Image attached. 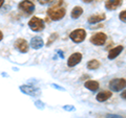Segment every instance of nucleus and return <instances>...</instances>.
Wrapping results in <instances>:
<instances>
[{
    "label": "nucleus",
    "mask_w": 126,
    "mask_h": 118,
    "mask_svg": "<svg viewBox=\"0 0 126 118\" xmlns=\"http://www.w3.org/2000/svg\"><path fill=\"white\" fill-rule=\"evenodd\" d=\"M66 14V10L64 7V1L63 0H58L55 2V4L47 10V16L50 18L53 21H59L64 17Z\"/></svg>",
    "instance_id": "nucleus-1"
},
{
    "label": "nucleus",
    "mask_w": 126,
    "mask_h": 118,
    "mask_svg": "<svg viewBox=\"0 0 126 118\" xmlns=\"http://www.w3.org/2000/svg\"><path fill=\"white\" fill-rule=\"evenodd\" d=\"M109 89L113 92H119L126 87V81L124 78H115L109 82Z\"/></svg>",
    "instance_id": "nucleus-2"
},
{
    "label": "nucleus",
    "mask_w": 126,
    "mask_h": 118,
    "mask_svg": "<svg viewBox=\"0 0 126 118\" xmlns=\"http://www.w3.org/2000/svg\"><path fill=\"white\" fill-rule=\"evenodd\" d=\"M69 38L72 39V41L75 43H81L85 40L86 38V31L82 28H78L73 30L69 35Z\"/></svg>",
    "instance_id": "nucleus-3"
},
{
    "label": "nucleus",
    "mask_w": 126,
    "mask_h": 118,
    "mask_svg": "<svg viewBox=\"0 0 126 118\" xmlns=\"http://www.w3.org/2000/svg\"><path fill=\"white\" fill-rule=\"evenodd\" d=\"M30 28L33 31H41L44 29V21L38 17H33L29 22Z\"/></svg>",
    "instance_id": "nucleus-4"
},
{
    "label": "nucleus",
    "mask_w": 126,
    "mask_h": 118,
    "mask_svg": "<svg viewBox=\"0 0 126 118\" xmlns=\"http://www.w3.org/2000/svg\"><path fill=\"white\" fill-rule=\"evenodd\" d=\"M20 91L22 93L26 94V95H31V96H39L41 94L40 89H38L34 86H30V85H23L19 87Z\"/></svg>",
    "instance_id": "nucleus-5"
},
{
    "label": "nucleus",
    "mask_w": 126,
    "mask_h": 118,
    "mask_svg": "<svg viewBox=\"0 0 126 118\" xmlns=\"http://www.w3.org/2000/svg\"><path fill=\"white\" fill-rule=\"evenodd\" d=\"M106 39H107V37H106V35L104 33H97L90 37V42H92V44H94V45L102 46L105 44Z\"/></svg>",
    "instance_id": "nucleus-6"
},
{
    "label": "nucleus",
    "mask_w": 126,
    "mask_h": 118,
    "mask_svg": "<svg viewBox=\"0 0 126 118\" xmlns=\"http://www.w3.org/2000/svg\"><path fill=\"white\" fill-rule=\"evenodd\" d=\"M19 9L24 12L25 14H32L35 11V4L30 0H23L19 3Z\"/></svg>",
    "instance_id": "nucleus-7"
},
{
    "label": "nucleus",
    "mask_w": 126,
    "mask_h": 118,
    "mask_svg": "<svg viewBox=\"0 0 126 118\" xmlns=\"http://www.w3.org/2000/svg\"><path fill=\"white\" fill-rule=\"evenodd\" d=\"M15 48L22 53H26L29 51V44L24 39H17L15 42Z\"/></svg>",
    "instance_id": "nucleus-8"
},
{
    "label": "nucleus",
    "mask_w": 126,
    "mask_h": 118,
    "mask_svg": "<svg viewBox=\"0 0 126 118\" xmlns=\"http://www.w3.org/2000/svg\"><path fill=\"white\" fill-rule=\"evenodd\" d=\"M82 61V54L80 52H75L68 58L67 60V66L68 67H75Z\"/></svg>",
    "instance_id": "nucleus-9"
},
{
    "label": "nucleus",
    "mask_w": 126,
    "mask_h": 118,
    "mask_svg": "<svg viewBox=\"0 0 126 118\" xmlns=\"http://www.w3.org/2000/svg\"><path fill=\"white\" fill-rule=\"evenodd\" d=\"M123 4V0H106L105 7L108 11H115Z\"/></svg>",
    "instance_id": "nucleus-10"
},
{
    "label": "nucleus",
    "mask_w": 126,
    "mask_h": 118,
    "mask_svg": "<svg viewBox=\"0 0 126 118\" xmlns=\"http://www.w3.org/2000/svg\"><path fill=\"white\" fill-rule=\"evenodd\" d=\"M30 45L33 49H40L41 47H43V45H44V42H43L42 38H40V37H34V38H32Z\"/></svg>",
    "instance_id": "nucleus-11"
},
{
    "label": "nucleus",
    "mask_w": 126,
    "mask_h": 118,
    "mask_svg": "<svg viewBox=\"0 0 126 118\" xmlns=\"http://www.w3.org/2000/svg\"><path fill=\"white\" fill-rule=\"evenodd\" d=\"M112 93L110 91H101L97 94V100L99 101V103H103V101H106L107 99H109L110 97H111Z\"/></svg>",
    "instance_id": "nucleus-12"
},
{
    "label": "nucleus",
    "mask_w": 126,
    "mask_h": 118,
    "mask_svg": "<svg viewBox=\"0 0 126 118\" xmlns=\"http://www.w3.org/2000/svg\"><path fill=\"white\" fill-rule=\"evenodd\" d=\"M122 50H123V46H122V45H119V46L115 47V48L110 49L109 52H108V56H107L108 59H109V60H113V59H116L122 52Z\"/></svg>",
    "instance_id": "nucleus-13"
},
{
    "label": "nucleus",
    "mask_w": 126,
    "mask_h": 118,
    "mask_svg": "<svg viewBox=\"0 0 126 118\" xmlns=\"http://www.w3.org/2000/svg\"><path fill=\"white\" fill-rule=\"evenodd\" d=\"M105 14H98V15H93L88 18V23L89 24H96L98 22H101L105 19Z\"/></svg>",
    "instance_id": "nucleus-14"
},
{
    "label": "nucleus",
    "mask_w": 126,
    "mask_h": 118,
    "mask_svg": "<svg viewBox=\"0 0 126 118\" xmlns=\"http://www.w3.org/2000/svg\"><path fill=\"white\" fill-rule=\"evenodd\" d=\"M84 87L86 89L90 90V91H97L98 89H99V83L96 82V81H86L84 83Z\"/></svg>",
    "instance_id": "nucleus-15"
},
{
    "label": "nucleus",
    "mask_w": 126,
    "mask_h": 118,
    "mask_svg": "<svg viewBox=\"0 0 126 118\" xmlns=\"http://www.w3.org/2000/svg\"><path fill=\"white\" fill-rule=\"evenodd\" d=\"M83 14V9L81 6H75L73 11H72V14H70V17L73 19H78L80 16Z\"/></svg>",
    "instance_id": "nucleus-16"
},
{
    "label": "nucleus",
    "mask_w": 126,
    "mask_h": 118,
    "mask_svg": "<svg viewBox=\"0 0 126 118\" xmlns=\"http://www.w3.org/2000/svg\"><path fill=\"white\" fill-rule=\"evenodd\" d=\"M86 66H87V68L90 70H96L100 67V62L97 60H92V61L87 62V65Z\"/></svg>",
    "instance_id": "nucleus-17"
},
{
    "label": "nucleus",
    "mask_w": 126,
    "mask_h": 118,
    "mask_svg": "<svg viewBox=\"0 0 126 118\" xmlns=\"http://www.w3.org/2000/svg\"><path fill=\"white\" fill-rule=\"evenodd\" d=\"M35 106H36L39 110H43L45 108V104L43 103V101H41V100H36L35 101Z\"/></svg>",
    "instance_id": "nucleus-18"
},
{
    "label": "nucleus",
    "mask_w": 126,
    "mask_h": 118,
    "mask_svg": "<svg viewBox=\"0 0 126 118\" xmlns=\"http://www.w3.org/2000/svg\"><path fill=\"white\" fill-rule=\"evenodd\" d=\"M119 18H120V20H121L122 22L126 23V11L121 12L120 15H119Z\"/></svg>",
    "instance_id": "nucleus-19"
},
{
    "label": "nucleus",
    "mask_w": 126,
    "mask_h": 118,
    "mask_svg": "<svg viewBox=\"0 0 126 118\" xmlns=\"http://www.w3.org/2000/svg\"><path fill=\"white\" fill-rule=\"evenodd\" d=\"M63 109H64L65 111H68V112H70V111H75V110H76L74 106H68V105L63 106Z\"/></svg>",
    "instance_id": "nucleus-20"
},
{
    "label": "nucleus",
    "mask_w": 126,
    "mask_h": 118,
    "mask_svg": "<svg viewBox=\"0 0 126 118\" xmlns=\"http://www.w3.org/2000/svg\"><path fill=\"white\" fill-rule=\"evenodd\" d=\"M57 37H58V35L55 33V34H53L52 36H50V38H49V40H48V43H47V45H50L53 43V40L54 39H57Z\"/></svg>",
    "instance_id": "nucleus-21"
},
{
    "label": "nucleus",
    "mask_w": 126,
    "mask_h": 118,
    "mask_svg": "<svg viewBox=\"0 0 126 118\" xmlns=\"http://www.w3.org/2000/svg\"><path fill=\"white\" fill-rule=\"evenodd\" d=\"M106 118H123V117L120 115H116V114H107Z\"/></svg>",
    "instance_id": "nucleus-22"
},
{
    "label": "nucleus",
    "mask_w": 126,
    "mask_h": 118,
    "mask_svg": "<svg viewBox=\"0 0 126 118\" xmlns=\"http://www.w3.org/2000/svg\"><path fill=\"white\" fill-rule=\"evenodd\" d=\"M38 2L42 5H45V4H48V3L52 2V0H38Z\"/></svg>",
    "instance_id": "nucleus-23"
},
{
    "label": "nucleus",
    "mask_w": 126,
    "mask_h": 118,
    "mask_svg": "<svg viewBox=\"0 0 126 118\" xmlns=\"http://www.w3.org/2000/svg\"><path fill=\"white\" fill-rule=\"evenodd\" d=\"M50 86H52V87L53 88H55V89H58V90H61V91H62V90H63V91H64V88H63V87H60V86H58V85H56V84H52V85H50Z\"/></svg>",
    "instance_id": "nucleus-24"
},
{
    "label": "nucleus",
    "mask_w": 126,
    "mask_h": 118,
    "mask_svg": "<svg viewBox=\"0 0 126 118\" xmlns=\"http://www.w3.org/2000/svg\"><path fill=\"white\" fill-rule=\"evenodd\" d=\"M121 97L124 98V99H126V90H124V91L121 93Z\"/></svg>",
    "instance_id": "nucleus-25"
},
{
    "label": "nucleus",
    "mask_w": 126,
    "mask_h": 118,
    "mask_svg": "<svg viewBox=\"0 0 126 118\" xmlns=\"http://www.w3.org/2000/svg\"><path fill=\"white\" fill-rule=\"evenodd\" d=\"M57 53L59 54V56H60V58H61V59H63V57H64V53H63L62 51H60V50H58Z\"/></svg>",
    "instance_id": "nucleus-26"
},
{
    "label": "nucleus",
    "mask_w": 126,
    "mask_h": 118,
    "mask_svg": "<svg viewBox=\"0 0 126 118\" xmlns=\"http://www.w3.org/2000/svg\"><path fill=\"white\" fill-rule=\"evenodd\" d=\"M82 1H83L84 3H90V2H93L94 0H82Z\"/></svg>",
    "instance_id": "nucleus-27"
},
{
    "label": "nucleus",
    "mask_w": 126,
    "mask_h": 118,
    "mask_svg": "<svg viewBox=\"0 0 126 118\" xmlns=\"http://www.w3.org/2000/svg\"><path fill=\"white\" fill-rule=\"evenodd\" d=\"M2 39H3V34H2V31L0 30V41H1Z\"/></svg>",
    "instance_id": "nucleus-28"
},
{
    "label": "nucleus",
    "mask_w": 126,
    "mask_h": 118,
    "mask_svg": "<svg viewBox=\"0 0 126 118\" xmlns=\"http://www.w3.org/2000/svg\"><path fill=\"white\" fill-rule=\"evenodd\" d=\"M3 3H4V0H0V7L3 5Z\"/></svg>",
    "instance_id": "nucleus-29"
}]
</instances>
